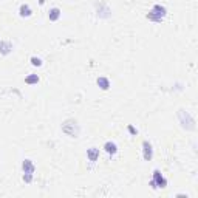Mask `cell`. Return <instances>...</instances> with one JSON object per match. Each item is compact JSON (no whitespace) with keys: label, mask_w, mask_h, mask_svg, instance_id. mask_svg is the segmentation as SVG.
<instances>
[{"label":"cell","mask_w":198,"mask_h":198,"mask_svg":"<svg viewBox=\"0 0 198 198\" xmlns=\"http://www.w3.org/2000/svg\"><path fill=\"white\" fill-rule=\"evenodd\" d=\"M166 14H167L166 8H164V6H159V5H155L153 8H152V11L147 14V19L153 20V22H161Z\"/></svg>","instance_id":"1"},{"label":"cell","mask_w":198,"mask_h":198,"mask_svg":"<svg viewBox=\"0 0 198 198\" xmlns=\"http://www.w3.org/2000/svg\"><path fill=\"white\" fill-rule=\"evenodd\" d=\"M153 181H155V184H158L159 187H166V184H167V181L161 176V172L159 170H155L153 172ZM156 186V187H158Z\"/></svg>","instance_id":"2"},{"label":"cell","mask_w":198,"mask_h":198,"mask_svg":"<svg viewBox=\"0 0 198 198\" xmlns=\"http://www.w3.org/2000/svg\"><path fill=\"white\" fill-rule=\"evenodd\" d=\"M22 167H23L25 173H33V172H34V164H33L30 159H25V161H23V166H22Z\"/></svg>","instance_id":"3"},{"label":"cell","mask_w":198,"mask_h":198,"mask_svg":"<svg viewBox=\"0 0 198 198\" xmlns=\"http://www.w3.org/2000/svg\"><path fill=\"white\" fill-rule=\"evenodd\" d=\"M87 156H88V159L90 161H96L98 159V156H99V148H90L88 152H87Z\"/></svg>","instance_id":"4"},{"label":"cell","mask_w":198,"mask_h":198,"mask_svg":"<svg viewBox=\"0 0 198 198\" xmlns=\"http://www.w3.org/2000/svg\"><path fill=\"white\" fill-rule=\"evenodd\" d=\"M144 158H146L147 161L152 158V146L147 141H144Z\"/></svg>","instance_id":"5"},{"label":"cell","mask_w":198,"mask_h":198,"mask_svg":"<svg viewBox=\"0 0 198 198\" xmlns=\"http://www.w3.org/2000/svg\"><path fill=\"white\" fill-rule=\"evenodd\" d=\"M104 148L108 153H111V155H115L118 152V147H116V144H113V142H105V146H104Z\"/></svg>","instance_id":"6"},{"label":"cell","mask_w":198,"mask_h":198,"mask_svg":"<svg viewBox=\"0 0 198 198\" xmlns=\"http://www.w3.org/2000/svg\"><path fill=\"white\" fill-rule=\"evenodd\" d=\"M98 85L101 87L102 90H107L110 87V82H108V79H105V77H99V79H98Z\"/></svg>","instance_id":"7"},{"label":"cell","mask_w":198,"mask_h":198,"mask_svg":"<svg viewBox=\"0 0 198 198\" xmlns=\"http://www.w3.org/2000/svg\"><path fill=\"white\" fill-rule=\"evenodd\" d=\"M20 16H23V17L31 16V8L28 6V5H22V6H20Z\"/></svg>","instance_id":"8"},{"label":"cell","mask_w":198,"mask_h":198,"mask_svg":"<svg viewBox=\"0 0 198 198\" xmlns=\"http://www.w3.org/2000/svg\"><path fill=\"white\" fill-rule=\"evenodd\" d=\"M59 16H60V11L57 9V8H53V9L50 11V19H51V20H57V19H59Z\"/></svg>","instance_id":"9"},{"label":"cell","mask_w":198,"mask_h":198,"mask_svg":"<svg viewBox=\"0 0 198 198\" xmlns=\"http://www.w3.org/2000/svg\"><path fill=\"white\" fill-rule=\"evenodd\" d=\"M26 84H37L39 82V77H37V74H33V76H28L26 79H25Z\"/></svg>","instance_id":"10"},{"label":"cell","mask_w":198,"mask_h":198,"mask_svg":"<svg viewBox=\"0 0 198 198\" xmlns=\"http://www.w3.org/2000/svg\"><path fill=\"white\" fill-rule=\"evenodd\" d=\"M0 48H2V53H3V54H6V53H9L11 45H9V43H5V42H0Z\"/></svg>","instance_id":"11"},{"label":"cell","mask_w":198,"mask_h":198,"mask_svg":"<svg viewBox=\"0 0 198 198\" xmlns=\"http://www.w3.org/2000/svg\"><path fill=\"white\" fill-rule=\"evenodd\" d=\"M31 64L36 65V67H40V65H42V60H40L39 57H33V59H31Z\"/></svg>","instance_id":"12"},{"label":"cell","mask_w":198,"mask_h":198,"mask_svg":"<svg viewBox=\"0 0 198 198\" xmlns=\"http://www.w3.org/2000/svg\"><path fill=\"white\" fill-rule=\"evenodd\" d=\"M23 180L26 181V183H30V181H31V173H26V175L23 176Z\"/></svg>","instance_id":"13"},{"label":"cell","mask_w":198,"mask_h":198,"mask_svg":"<svg viewBox=\"0 0 198 198\" xmlns=\"http://www.w3.org/2000/svg\"><path fill=\"white\" fill-rule=\"evenodd\" d=\"M129 130H130V133H133V135L136 133V130H135V129H133V127H132V125H129Z\"/></svg>","instance_id":"14"}]
</instances>
